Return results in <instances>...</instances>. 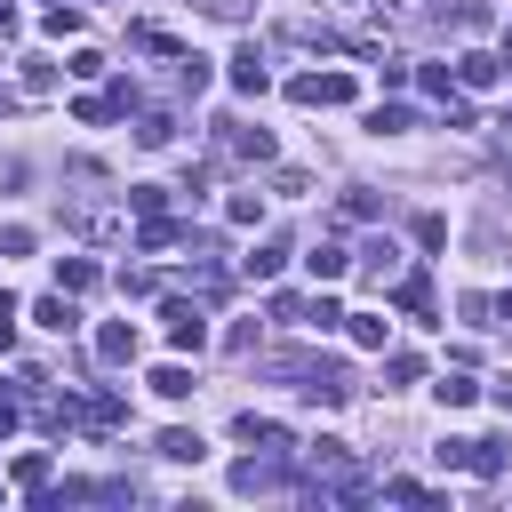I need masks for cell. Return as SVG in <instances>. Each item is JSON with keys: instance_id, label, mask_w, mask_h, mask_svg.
<instances>
[{"instance_id": "cell-1", "label": "cell", "mask_w": 512, "mask_h": 512, "mask_svg": "<svg viewBox=\"0 0 512 512\" xmlns=\"http://www.w3.org/2000/svg\"><path fill=\"white\" fill-rule=\"evenodd\" d=\"M440 464L448 472H472V480H496L504 464H512V448L488 432V440H440Z\"/></svg>"}, {"instance_id": "cell-2", "label": "cell", "mask_w": 512, "mask_h": 512, "mask_svg": "<svg viewBox=\"0 0 512 512\" xmlns=\"http://www.w3.org/2000/svg\"><path fill=\"white\" fill-rule=\"evenodd\" d=\"M288 96H296V104H352V96H360V80H352V72H296V80H288Z\"/></svg>"}, {"instance_id": "cell-3", "label": "cell", "mask_w": 512, "mask_h": 512, "mask_svg": "<svg viewBox=\"0 0 512 512\" xmlns=\"http://www.w3.org/2000/svg\"><path fill=\"white\" fill-rule=\"evenodd\" d=\"M160 320H168V344H176V352H200V344H208V312H200V304L168 296V304H160Z\"/></svg>"}, {"instance_id": "cell-4", "label": "cell", "mask_w": 512, "mask_h": 512, "mask_svg": "<svg viewBox=\"0 0 512 512\" xmlns=\"http://www.w3.org/2000/svg\"><path fill=\"white\" fill-rule=\"evenodd\" d=\"M64 224H72L80 240H112V232H120V208H112V200H64Z\"/></svg>"}, {"instance_id": "cell-5", "label": "cell", "mask_w": 512, "mask_h": 512, "mask_svg": "<svg viewBox=\"0 0 512 512\" xmlns=\"http://www.w3.org/2000/svg\"><path fill=\"white\" fill-rule=\"evenodd\" d=\"M232 488H240V496L288 488V464H280V448H272V456H240V464H232Z\"/></svg>"}, {"instance_id": "cell-6", "label": "cell", "mask_w": 512, "mask_h": 512, "mask_svg": "<svg viewBox=\"0 0 512 512\" xmlns=\"http://www.w3.org/2000/svg\"><path fill=\"white\" fill-rule=\"evenodd\" d=\"M496 80H504V56H488V48L456 56V88H496Z\"/></svg>"}, {"instance_id": "cell-7", "label": "cell", "mask_w": 512, "mask_h": 512, "mask_svg": "<svg viewBox=\"0 0 512 512\" xmlns=\"http://www.w3.org/2000/svg\"><path fill=\"white\" fill-rule=\"evenodd\" d=\"M224 80H232L240 96H264V88H272V72H264V56H256V48H240V56L224 64Z\"/></svg>"}, {"instance_id": "cell-8", "label": "cell", "mask_w": 512, "mask_h": 512, "mask_svg": "<svg viewBox=\"0 0 512 512\" xmlns=\"http://www.w3.org/2000/svg\"><path fill=\"white\" fill-rule=\"evenodd\" d=\"M224 128V152H240V160H272V136L264 128H248V120H216Z\"/></svg>"}, {"instance_id": "cell-9", "label": "cell", "mask_w": 512, "mask_h": 512, "mask_svg": "<svg viewBox=\"0 0 512 512\" xmlns=\"http://www.w3.org/2000/svg\"><path fill=\"white\" fill-rule=\"evenodd\" d=\"M232 432H240L248 448H288V424H272V416H256V408H240V416H232Z\"/></svg>"}, {"instance_id": "cell-10", "label": "cell", "mask_w": 512, "mask_h": 512, "mask_svg": "<svg viewBox=\"0 0 512 512\" xmlns=\"http://www.w3.org/2000/svg\"><path fill=\"white\" fill-rule=\"evenodd\" d=\"M32 320H40V328H56V336H72V328H80V304L56 288V296H40V304H32Z\"/></svg>"}, {"instance_id": "cell-11", "label": "cell", "mask_w": 512, "mask_h": 512, "mask_svg": "<svg viewBox=\"0 0 512 512\" xmlns=\"http://www.w3.org/2000/svg\"><path fill=\"white\" fill-rule=\"evenodd\" d=\"M96 360H112V368L136 360V328H128V320H104V328H96Z\"/></svg>"}, {"instance_id": "cell-12", "label": "cell", "mask_w": 512, "mask_h": 512, "mask_svg": "<svg viewBox=\"0 0 512 512\" xmlns=\"http://www.w3.org/2000/svg\"><path fill=\"white\" fill-rule=\"evenodd\" d=\"M176 240H184L176 216H144V224H136V248H144V256H160V248H176Z\"/></svg>"}, {"instance_id": "cell-13", "label": "cell", "mask_w": 512, "mask_h": 512, "mask_svg": "<svg viewBox=\"0 0 512 512\" xmlns=\"http://www.w3.org/2000/svg\"><path fill=\"white\" fill-rule=\"evenodd\" d=\"M120 416H128V400H120V392H88V400H80V424H96V432H112Z\"/></svg>"}, {"instance_id": "cell-14", "label": "cell", "mask_w": 512, "mask_h": 512, "mask_svg": "<svg viewBox=\"0 0 512 512\" xmlns=\"http://www.w3.org/2000/svg\"><path fill=\"white\" fill-rule=\"evenodd\" d=\"M304 264H312V280H344V272H352V248H336V240H320V248H312Z\"/></svg>"}, {"instance_id": "cell-15", "label": "cell", "mask_w": 512, "mask_h": 512, "mask_svg": "<svg viewBox=\"0 0 512 512\" xmlns=\"http://www.w3.org/2000/svg\"><path fill=\"white\" fill-rule=\"evenodd\" d=\"M96 280H104V272H96L88 256H64V264H56V288H64V296H88Z\"/></svg>"}, {"instance_id": "cell-16", "label": "cell", "mask_w": 512, "mask_h": 512, "mask_svg": "<svg viewBox=\"0 0 512 512\" xmlns=\"http://www.w3.org/2000/svg\"><path fill=\"white\" fill-rule=\"evenodd\" d=\"M160 456H168V464H200V456H208V440L176 424V432H160Z\"/></svg>"}, {"instance_id": "cell-17", "label": "cell", "mask_w": 512, "mask_h": 512, "mask_svg": "<svg viewBox=\"0 0 512 512\" xmlns=\"http://www.w3.org/2000/svg\"><path fill=\"white\" fill-rule=\"evenodd\" d=\"M280 264H288V240H264L256 256H240V272H248V280H272Z\"/></svg>"}, {"instance_id": "cell-18", "label": "cell", "mask_w": 512, "mask_h": 512, "mask_svg": "<svg viewBox=\"0 0 512 512\" xmlns=\"http://www.w3.org/2000/svg\"><path fill=\"white\" fill-rule=\"evenodd\" d=\"M344 336H352L360 352H384V320H376V312H344Z\"/></svg>"}, {"instance_id": "cell-19", "label": "cell", "mask_w": 512, "mask_h": 512, "mask_svg": "<svg viewBox=\"0 0 512 512\" xmlns=\"http://www.w3.org/2000/svg\"><path fill=\"white\" fill-rule=\"evenodd\" d=\"M152 392H160V400H184V392H192V368H184V360H160V368H152Z\"/></svg>"}, {"instance_id": "cell-20", "label": "cell", "mask_w": 512, "mask_h": 512, "mask_svg": "<svg viewBox=\"0 0 512 512\" xmlns=\"http://www.w3.org/2000/svg\"><path fill=\"white\" fill-rule=\"evenodd\" d=\"M432 392H440V408H472V400H480V384H472L464 368H448V376H440Z\"/></svg>"}, {"instance_id": "cell-21", "label": "cell", "mask_w": 512, "mask_h": 512, "mask_svg": "<svg viewBox=\"0 0 512 512\" xmlns=\"http://www.w3.org/2000/svg\"><path fill=\"white\" fill-rule=\"evenodd\" d=\"M392 256H400V248H392V240H368V248H360V256H352V264H360V272H368V280H392Z\"/></svg>"}, {"instance_id": "cell-22", "label": "cell", "mask_w": 512, "mask_h": 512, "mask_svg": "<svg viewBox=\"0 0 512 512\" xmlns=\"http://www.w3.org/2000/svg\"><path fill=\"white\" fill-rule=\"evenodd\" d=\"M400 312L432 320V280H424V272H408V280H400Z\"/></svg>"}, {"instance_id": "cell-23", "label": "cell", "mask_w": 512, "mask_h": 512, "mask_svg": "<svg viewBox=\"0 0 512 512\" xmlns=\"http://www.w3.org/2000/svg\"><path fill=\"white\" fill-rule=\"evenodd\" d=\"M416 376H424L416 352H384V392H400V384H416Z\"/></svg>"}, {"instance_id": "cell-24", "label": "cell", "mask_w": 512, "mask_h": 512, "mask_svg": "<svg viewBox=\"0 0 512 512\" xmlns=\"http://www.w3.org/2000/svg\"><path fill=\"white\" fill-rule=\"evenodd\" d=\"M368 128H376V136H400V128H416V112H408V104H376Z\"/></svg>"}, {"instance_id": "cell-25", "label": "cell", "mask_w": 512, "mask_h": 512, "mask_svg": "<svg viewBox=\"0 0 512 512\" xmlns=\"http://www.w3.org/2000/svg\"><path fill=\"white\" fill-rule=\"evenodd\" d=\"M168 136H176V120H168V112H144V120H136V144H144V152H160Z\"/></svg>"}, {"instance_id": "cell-26", "label": "cell", "mask_w": 512, "mask_h": 512, "mask_svg": "<svg viewBox=\"0 0 512 512\" xmlns=\"http://www.w3.org/2000/svg\"><path fill=\"white\" fill-rule=\"evenodd\" d=\"M16 488H32V496L48 488V456H40V448H32V456H16Z\"/></svg>"}, {"instance_id": "cell-27", "label": "cell", "mask_w": 512, "mask_h": 512, "mask_svg": "<svg viewBox=\"0 0 512 512\" xmlns=\"http://www.w3.org/2000/svg\"><path fill=\"white\" fill-rule=\"evenodd\" d=\"M128 208H136V216H160L168 192H160V184H128Z\"/></svg>"}, {"instance_id": "cell-28", "label": "cell", "mask_w": 512, "mask_h": 512, "mask_svg": "<svg viewBox=\"0 0 512 512\" xmlns=\"http://www.w3.org/2000/svg\"><path fill=\"white\" fill-rule=\"evenodd\" d=\"M224 216H232V224H264V200H256V192H232Z\"/></svg>"}, {"instance_id": "cell-29", "label": "cell", "mask_w": 512, "mask_h": 512, "mask_svg": "<svg viewBox=\"0 0 512 512\" xmlns=\"http://www.w3.org/2000/svg\"><path fill=\"white\" fill-rule=\"evenodd\" d=\"M24 88H32V96L56 88V64H48V56H24Z\"/></svg>"}, {"instance_id": "cell-30", "label": "cell", "mask_w": 512, "mask_h": 512, "mask_svg": "<svg viewBox=\"0 0 512 512\" xmlns=\"http://www.w3.org/2000/svg\"><path fill=\"white\" fill-rule=\"evenodd\" d=\"M304 320H312V328H344V304H328V296H312V304H304Z\"/></svg>"}, {"instance_id": "cell-31", "label": "cell", "mask_w": 512, "mask_h": 512, "mask_svg": "<svg viewBox=\"0 0 512 512\" xmlns=\"http://www.w3.org/2000/svg\"><path fill=\"white\" fill-rule=\"evenodd\" d=\"M176 80H184V88L200 96V88H208V64H200V56H176Z\"/></svg>"}, {"instance_id": "cell-32", "label": "cell", "mask_w": 512, "mask_h": 512, "mask_svg": "<svg viewBox=\"0 0 512 512\" xmlns=\"http://www.w3.org/2000/svg\"><path fill=\"white\" fill-rule=\"evenodd\" d=\"M72 112H80V120H88V128H96V120H112V112H120V104H112V96H80V104H72Z\"/></svg>"}, {"instance_id": "cell-33", "label": "cell", "mask_w": 512, "mask_h": 512, "mask_svg": "<svg viewBox=\"0 0 512 512\" xmlns=\"http://www.w3.org/2000/svg\"><path fill=\"white\" fill-rule=\"evenodd\" d=\"M456 312H464L472 328H488V312H496V296H456Z\"/></svg>"}, {"instance_id": "cell-34", "label": "cell", "mask_w": 512, "mask_h": 512, "mask_svg": "<svg viewBox=\"0 0 512 512\" xmlns=\"http://www.w3.org/2000/svg\"><path fill=\"white\" fill-rule=\"evenodd\" d=\"M8 344H16V296L0 288V352H8Z\"/></svg>"}, {"instance_id": "cell-35", "label": "cell", "mask_w": 512, "mask_h": 512, "mask_svg": "<svg viewBox=\"0 0 512 512\" xmlns=\"http://www.w3.org/2000/svg\"><path fill=\"white\" fill-rule=\"evenodd\" d=\"M200 8H208V16H224V24H240V16H248V0H200Z\"/></svg>"}, {"instance_id": "cell-36", "label": "cell", "mask_w": 512, "mask_h": 512, "mask_svg": "<svg viewBox=\"0 0 512 512\" xmlns=\"http://www.w3.org/2000/svg\"><path fill=\"white\" fill-rule=\"evenodd\" d=\"M488 400H496V408L512 416V376H496V384H488Z\"/></svg>"}, {"instance_id": "cell-37", "label": "cell", "mask_w": 512, "mask_h": 512, "mask_svg": "<svg viewBox=\"0 0 512 512\" xmlns=\"http://www.w3.org/2000/svg\"><path fill=\"white\" fill-rule=\"evenodd\" d=\"M16 24H24V16H16V0H0V40H8Z\"/></svg>"}, {"instance_id": "cell-38", "label": "cell", "mask_w": 512, "mask_h": 512, "mask_svg": "<svg viewBox=\"0 0 512 512\" xmlns=\"http://www.w3.org/2000/svg\"><path fill=\"white\" fill-rule=\"evenodd\" d=\"M8 432H16V400H0V440H8Z\"/></svg>"}, {"instance_id": "cell-39", "label": "cell", "mask_w": 512, "mask_h": 512, "mask_svg": "<svg viewBox=\"0 0 512 512\" xmlns=\"http://www.w3.org/2000/svg\"><path fill=\"white\" fill-rule=\"evenodd\" d=\"M496 320H512V288H504V296H496Z\"/></svg>"}, {"instance_id": "cell-40", "label": "cell", "mask_w": 512, "mask_h": 512, "mask_svg": "<svg viewBox=\"0 0 512 512\" xmlns=\"http://www.w3.org/2000/svg\"><path fill=\"white\" fill-rule=\"evenodd\" d=\"M504 64H512V48H504Z\"/></svg>"}, {"instance_id": "cell-41", "label": "cell", "mask_w": 512, "mask_h": 512, "mask_svg": "<svg viewBox=\"0 0 512 512\" xmlns=\"http://www.w3.org/2000/svg\"><path fill=\"white\" fill-rule=\"evenodd\" d=\"M504 128H512V112H504Z\"/></svg>"}, {"instance_id": "cell-42", "label": "cell", "mask_w": 512, "mask_h": 512, "mask_svg": "<svg viewBox=\"0 0 512 512\" xmlns=\"http://www.w3.org/2000/svg\"><path fill=\"white\" fill-rule=\"evenodd\" d=\"M48 8H56V0H48Z\"/></svg>"}]
</instances>
